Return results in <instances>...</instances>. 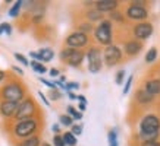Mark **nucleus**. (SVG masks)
Masks as SVG:
<instances>
[{"instance_id":"c85d7f7f","label":"nucleus","mask_w":160,"mask_h":146,"mask_svg":"<svg viewBox=\"0 0 160 146\" xmlns=\"http://www.w3.org/2000/svg\"><path fill=\"white\" fill-rule=\"evenodd\" d=\"M53 145L54 146H66L65 142H63V137L59 136V135H56V136L53 137Z\"/></svg>"},{"instance_id":"ddd939ff","label":"nucleus","mask_w":160,"mask_h":146,"mask_svg":"<svg viewBox=\"0 0 160 146\" xmlns=\"http://www.w3.org/2000/svg\"><path fill=\"white\" fill-rule=\"evenodd\" d=\"M82 60H84V53L79 51V50H75V51L69 56V58L66 60V63H68L69 66H72V67H77V66H79V64L82 63Z\"/></svg>"},{"instance_id":"4468645a","label":"nucleus","mask_w":160,"mask_h":146,"mask_svg":"<svg viewBox=\"0 0 160 146\" xmlns=\"http://www.w3.org/2000/svg\"><path fill=\"white\" fill-rule=\"evenodd\" d=\"M144 91H147V92L150 94V95H159L160 94V80L159 79H156V80H150V82L146 83V89Z\"/></svg>"},{"instance_id":"de8ad7c7","label":"nucleus","mask_w":160,"mask_h":146,"mask_svg":"<svg viewBox=\"0 0 160 146\" xmlns=\"http://www.w3.org/2000/svg\"><path fill=\"white\" fill-rule=\"evenodd\" d=\"M77 98L79 99V102H85V104H87V99H85V97H82V95H77Z\"/></svg>"},{"instance_id":"2f4dec72","label":"nucleus","mask_w":160,"mask_h":146,"mask_svg":"<svg viewBox=\"0 0 160 146\" xmlns=\"http://www.w3.org/2000/svg\"><path fill=\"white\" fill-rule=\"evenodd\" d=\"M60 97H62V94L59 92L58 89H52V92H50V99H54V101H56V99H59Z\"/></svg>"},{"instance_id":"dca6fc26","label":"nucleus","mask_w":160,"mask_h":146,"mask_svg":"<svg viewBox=\"0 0 160 146\" xmlns=\"http://www.w3.org/2000/svg\"><path fill=\"white\" fill-rule=\"evenodd\" d=\"M38 56L41 58V62H50L54 57V51L52 48H41L38 51Z\"/></svg>"},{"instance_id":"8fccbe9b","label":"nucleus","mask_w":160,"mask_h":146,"mask_svg":"<svg viewBox=\"0 0 160 146\" xmlns=\"http://www.w3.org/2000/svg\"><path fill=\"white\" fill-rule=\"evenodd\" d=\"M5 76H6V73L3 72V70H0V82H2V80L5 79Z\"/></svg>"},{"instance_id":"6e6552de","label":"nucleus","mask_w":160,"mask_h":146,"mask_svg":"<svg viewBox=\"0 0 160 146\" xmlns=\"http://www.w3.org/2000/svg\"><path fill=\"white\" fill-rule=\"evenodd\" d=\"M87 43H88L87 34H82V32H79V31L71 34L68 38H66V44H68V47L75 48V50H77L78 47H84Z\"/></svg>"},{"instance_id":"58836bf2","label":"nucleus","mask_w":160,"mask_h":146,"mask_svg":"<svg viewBox=\"0 0 160 146\" xmlns=\"http://www.w3.org/2000/svg\"><path fill=\"white\" fill-rule=\"evenodd\" d=\"M29 56H31L32 58H35V62H37V60H38V62H41V58H40L38 53H35V51H31V53H29Z\"/></svg>"},{"instance_id":"cd10ccee","label":"nucleus","mask_w":160,"mask_h":146,"mask_svg":"<svg viewBox=\"0 0 160 146\" xmlns=\"http://www.w3.org/2000/svg\"><path fill=\"white\" fill-rule=\"evenodd\" d=\"M15 58H16L21 64H24V66H28V64H29V62L27 60V57H25V56H22V54H19V53H15Z\"/></svg>"},{"instance_id":"f704fd0d","label":"nucleus","mask_w":160,"mask_h":146,"mask_svg":"<svg viewBox=\"0 0 160 146\" xmlns=\"http://www.w3.org/2000/svg\"><path fill=\"white\" fill-rule=\"evenodd\" d=\"M131 83H132V76H129V78H128V80H126V83H125V88H123V94H128V92H129Z\"/></svg>"},{"instance_id":"37998d69","label":"nucleus","mask_w":160,"mask_h":146,"mask_svg":"<svg viewBox=\"0 0 160 146\" xmlns=\"http://www.w3.org/2000/svg\"><path fill=\"white\" fill-rule=\"evenodd\" d=\"M12 69H13V70H15V72H16V73H18V75H21V76L24 75V72H22V69H19V67H18V66H13V67H12Z\"/></svg>"},{"instance_id":"473e14b6","label":"nucleus","mask_w":160,"mask_h":146,"mask_svg":"<svg viewBox=\"0 0 160 146\" xmlns=\"http://www.w3.org/2000/svg\"><path fill=\"white\" fill-rule=\"evenodd\" d=\"M79 88V83H77V82H69V83H66L65 85V89L66 91H71V89H78Z\"/></svg>"},{"instance_id":"49530a36","label":"nucleus","mask_w":160,"mask_h":146,"mask_svg":"<svg viewBox=\"0 0 160 146\" xmlns=\"http://www.w3.org/2000/svg\"><path fill=\"white\" fill-rule=\"evenodd\" d=\"M6 26H8V24H2V25H0V35L6 31Z\"/></svg>"},{"instance_id":"a211bd4d","label":"nucleus","mask_w":160,"mask_h":146,"mask_svg":"<svg viewBox=\"0 0 160 146\" xmlns=\"http://www.w3.org/2000/svg\"><path fill=\"white\" fill-rule=\"evenodd\" d=\"M137 98H138V101L142 102V104H147V102H150L153 99V95L147 92V91H140V92L137 94Z\"/></svg>"},{"instance_id":"4c0bfd02","label":"nucleus","mask_w":160,"mask_h":146,"mask_svg":"<svg viewBox=\"0 0 160 146\" xmlns=\"http://www.w3.org/2000/svg\"><path fill=\"white\" fill-rule=\"evenodd\" d=\"M38 95H40V98L43 99V102H44V104H46V105H49V99L46 98V95H44V94L41 92V91H40V92H38Z\"/></svg>"},{"instance_id":"ea45409f","label":"nucleus","mask_w":160,"mask_h":146,"mask_svg":"<svg viewBox=\"0 0 160 146\" xmlns=\"http://www.w3.org/2000/svg\"><path fill=\"white\" fill-rule=\"evenodd\" d=\"M112 18H115V19H118V21H122V16L119 15V12H112Z\"/></svg>"},{"instance_id":"20e7f679","label":"nucleus","mask_w":160,"mask_h":146,"mask_svg":"<svg viewBox=\"0 0 160 146\" xmlns=\"http://www.w3.org/2000/svg\"><path fill=\"white\" fill-rule=\"evenodd\" d=\"M96 39L104 45H109L112 43V24L109 21H102L96 28Z\"/></svg>"},{"instance_id":"f8f14e48","label":"nucleus","mask_w":160,"mask_h":146,"mask_svg":"<svg viewBox=\"0 0 160 146\" xmlns=\"http://www.w3.org/2000/svg\"><path fill=\"white\" fill-rule=\"evenodd\" d=\"M98 12H113L118 7V2L115 0H100L96 3Z\"/></svg>"},{"instance_id":"39448f33","label":"nucleus","mask_w":160,"mask_h":146,"mask_svg":"<svg viewBox=\"0 0 160 146\" xmlns=\"http://www.w3.org/2000/svg\"><path fill=\"white\" fill-rule=\"evenodd\" d=\"M35 111V107H34V102L31 99H25L24 102H21L18 105V110L15 112V118L21 121V120H25V118H31L32 114Z\"/></svg>"},{"instance_id":"393cba45","label":"nucleus","mask_w":160,"mask_h":146,"mask_svg":"<svg viewBox=\"0 0 160 146\" xmlns=\"http://www.w3.org/2000/svg\"><path fill=\"white\" fill-rule=\"evenodd\" d=\"M87 16L91 21H100L103 18V13L102 12H98V10H90V12L87 13Z\"/></svg>"},{"instance_id":"1a4fd4ad","label":"nucleus","mask_w":160,"mask_h":146,"mask_svg":"<svg viewBox=\"0 0 160 146\" xmlns=\"http://www.w3.org/2000/svg\"><path fill=\"white\" fill-rule=\"evenodd\" d=\"M126 15H128V18H131V19H146L148 13H147V9L146 7H142V6H138V5H131L126 10Z\"/></svg>"},{"instance_id":"72a5a7b5","label":"nucleus","mask_w":160,"mask_h":146,"mask_svg":"<svg viewBox=\"0 0 160 146\" xmlns=\"http://www.w3.org/2000/svg\"><path fill=\"white\" fill-rule=\"evenodd\" d=\"M123 78H125V72H123V70H119V72H118V75H116V83H119V85H121L122 80H123Z\"/></svg>"},{"instance_id":"79ce46f5","label":"nucleus","mask_w":160,"mask_h":146,"mask_svg":"<svg viewBox=\"0 0 160 146\" xmlns=\"http://www.w3.org/2000/svg\"><path fill=\"white\" fill-rule=\"evenodd\" d=\"M78 107H79V112H81V111H85L87 104H85V102H79V105H78Z\"/></svg>"},{"instance_id":"9d476101","label":"nucleus","mask_w":160,"mask_h":146,"mask_svg":"<svg viewBox=\"0 0 160 146\" xmlns=\"http://www.w3.org/2000/svg\"><path fill=\"white\" fill-rule=\"evenodd\" d=\"M134 34H135L137 38L140 39H146L148 38L151 34H153V25L150 22H142V24H138L134 29Z\"/></svg>"},{"instance_id":"e433bc0d","label":"nucleus","mask_w":160,"mask_h":146,"mask_svg":"<svg viewBox=\"0 0 160 146\" xmlns=\"http://www.w3.org/2000/svg\"><path fill=\"white\" fill-rule=\"evenodd\" d=\"M141 146H160V143L156 140H148V142H142Z\"/></svg>"},{"instance_id":"f257e3e1","label":"nucleus","mask_w":160,"mask_h":146,"mask_svg":"<svg viewBox=\"0 0 160 146\" xmlns=\"http://www.w3.org/2000/svg\"><path fill=\"white\" fill-rule=\"evenodd\" d=\"M140 136L144 142L156 140L160 133V120L156 116H147L140 124Z\"/></svg>"},{"instance_id":"423d86ee","label":"nucleus","mask_w":160,"mask_h":146,"mask_svg":"<svg viewBox=\"0 0 160 146\" xmlns=\"http://www.w3.org/2000/svg\"><path fill=\"white\" fill-rule=\"evenodd\" d=\"M88 57V70L91 73H98L103 66L102 62V53L98 48H91L87 54Z\"/></svg>"},{"instance_id":"0eeeda50","label":"nucleus","mask_w":160,"mask_h":146,"mask_svg":"<svg viewBox=\"0 0 160 146\" xmlns=\"http://www.w3.org/2000/svg\"><path fill=\"white\" fill-rule=\"evenodd\" d=\"M121 57L122 53L116 45H107V48L104 50V60L107 66H115L116 63H119Z\"/></svg>"},{"instance_id":"c9c22d12","label":"nucleus","mask_w":160,"mask_h":146,"mask_svg":"<svg viewBox=\"0 0 160 146\" xmlns=\"http://www.w3.org/2000/svg\"><path fill=\"white\" fill-rule=\"evenodd\" d=\"M41 83H44L46 86H49L50 89H56V85H54V82H50V80H47V79H41Z\"/></svg>"},{"instance_id":"bb28decb","label":"nucleus","mask_w":160,"mask_h":146,"mask_svg":"<svg viewBox=\"0 0 160 146\" xmlns=\"http://www.w3.org/2000/svg\"><path fill=\"white\" fill-rule=\"evenodd\" d=\"M109 146H118L116 130H110V131H109Z\"/></svg>"},{"instance_id":"412c9836","label":"nucleus","mask_w":160,"mask_h":146,"mask_svg":"<svg viewBox=\"0 0 160 146\" xmlns=\"http://www.w3.org/2000/svg\"><path fill=\"white\" fill-rule=\"evenodd\" d=\"M156 57H157V50L153 47V48H150L148 51H147V54H146V62L147 63H153L156 60Z\"/></svg>"},{"instance_id":"7ed1b4c3","label":"nucleus","mask_w":160,"mask_h":146,"mask_svg":"<svg viewBox=\"0 0 160 146\" xmlns=\"http://www.w3.org/2000/svg\"><path fill=\"white\" fill-rule=\"evenodd\" d=\"M35 130H37V121H35L32 117L18 121V124L13 129L15 135L18 137H29Z\"/></svg>"},{"instance_id":"c03bdc74","label":"nucleus","mask_w":160,"mask_h":146,"mask_svg":"<svg viewBox=\"0 0 160 146\" xmlns=\"http://www.w3.org/2000/svg\"><path fill=\"white\" fill-rule=\"evenodd\" d=\"M52 130H53L54 133L58 135L59 131H60V127H59V124H53V127H52Z\"/></svg>"},{"instance_id":"b1692460","label":"nucleus","mask_w":160,"mask_h":146,"mask_svg":"<svg viewBox=\"0 0 160 146\" xmlns=\"http://www.w3.org/2000/svg\"><path fill=\"white\" fill-rule=\"evenodd\" d=\"M68 116H71L72 118H75V120H81V118H82V112L77 111L72 105H69L68 107Z\"/></svg>"},{"instance_id":"4be33fe9","label":"nucleus","mask_w":160,"mask_h":146,"mask_svg":"<svg viewBox=\"0 0 160 146\" xmlns=\"http://www.w3.org/2000/svg\"><path fill=\"white\" fill-rule=\"evenodd\" d=\"M31 67L34 69L37 73H40V75H43V73L47 72V69H46V66H43L41 63H38V62H31Z\"/></svg>"},{"instance_id":"a878e982","label":"nucleus","mask_w":160,"mask_h":146,"mask_svg":"<svg viewBox=\"0 0 160 146\" xmlns=\"http://www.w3.org/2000/svg\"><path fill=\"white\" fill-rule=\"evenodd\" d=\"M75 51V48H71V47H68V48H65L60 51V60H63V62H66L69 58V56Z\"/></svg>"},{"instance_id":"5701e85b","label":"nucleus","mask_w":160,"mask_h":146,"mask_svg":"<svg viewBox=\"0 0 160 146\" xmlns=\"http://www.w3.org/2000/svg\"><path fill=\"white\" fill-rule=\"evenodd\" d=\"M21 6H22V0H18L16 3H15L13 6H12V9L9 10V15L12 16V18H16L18 16V13H19V9Z\"/></svg>"},{"instance_id":"7c9ffc66","label":"nucleus","mask_w":160,"mask_h":146,"mask_svg":"<svg viewBox=\"0 0 160 146\" xmlns=\"http://www.w3.org/2000/svg\"><path fill=\"white\" fill-rule=\"evenodd\" d=\"M79 32H82V34H87V32H90L92 29V26H91V24H82L81 26H79Z\"/></svg>"},{"instance_id":"3c124183","label":"nucleus","mask_w":160,"mask_h":146,"mask_svg":"<svg viewBox=\"0 0 160 146\" xmlns=\"http://www.w3.org/2000/svg\"><path fill=\"white\" fill-rule=\"evenodd\" d=\"M43 146H50V145H49V143H43Z\"/></svg>"},{"instance_id":"c756f323","label":"nucleus","mask_w":160,"mask_h":146,"mask_svg":"<svg viewBox=\"0 0 160 146\" xmlns=\"http://www.w3.org/2000/svg\"><path fill=\"white\" fill-rule=\"evenodd\" d=\"M72 133L73 136H78V135H81L82 133V126H79V124H72Z\"/></svg>"},{"instance_id":"f03ea898","label":"nucleus","mask_w":160,"mask_h":146,"mask_svg":"<svg viewBox=\"0 0 160 146\" xmlns=\"http://www.w3.org/2000/svg\"><path fill=\"white\" fill-rule=\"evenodd\" d=\"M0 95L3 98V101H10V102H18L24 98V88L21 86L18 82H10L8 85L0 89Z\"/></svg>"},{"instance_id":"a19ab883","label":"nucleus","mask_w":160,"mask_h":146,"mask_svg":"<svg viewBox=\"0 0 160 146\" xmlns=\"http://www.w3.org/2000/svg\"><path fill=\"white\" fill-rule=\"evenodd\" d=\"M50 76H59V70H58V69H50Z\"/></svg>"},{"instance_id":"2eb2a0df","label":"nucleus","mask_w":160,"mask_h":146,"mask_svg":"<svg viewBox=\"0 0 160 146\" xmlns=\"http://www.w3.org/2000/svg\"><path fill=\"white\" fill-rule=\"evenodd\" d=\"M125 51L129 56H135V54H138L141 51V44L137 43V41H129L125 45Z\"/></svg>"},{"instance_id":"9b49d317","label":"nucleus","mask_w":160,"mask_h":146,"mask_svg":"<svg viewBox=\"0 0 160 146\" xmlns=\"http://www.w3.org/2000/svg\"><path fill=\"white\" fill-rule=\"evenodd\" d=\"M18 102H10V101H3L0 104V114L3 117H12L15 116V112L18 110Z\"/></svg>"},{"instance_id":"a18cd8bd","label":"nucleus","mask_w":160,"mask_h":146,"mask_svg":"<svg viewBox=\"0 0 160 146\" xmlns=\"http://www.w3.org/2000/svg\"><path fill=\"white\" fill-rule=\"evenodd\" d=\"M5 34H6V35H10V34H12V26H10L9 24H8V26H6V31H5Z\"/></svg>"},{"instance_id":"09e8293b","label":"nucleus","mask_w":160,"mask_h":146,"mask_svg":"<svg viewBox=\"0 0 160 146\" xmlns=\"http://www.w3.org/2000/svg\"><path fill=\"white\" fill-rule=\"evenodd\" d=\"M68 95H69V99H72V101H73V99H77V95H75L73 92H69Z\"/></svg>"},{"instance_id":"f3484780","label":"nucleus","mask_w":160,"mask_h":146,"mask_svg":"<svg viewBox=\"0 0 160 146\" xmlns=\"http://www.w3.org/2000/svg\"><path fill=\"white\" fill-rule=\"evenodd\" d=\"M62 137H63L65 145H68V146H75V145H77V137L73 136L71 131H66V133H65Z\"/></svg>"},{"instance_id":"aec40b11","label":"nucleus","mask_w":160,"mask_h":146,"mask_svg":"<svg viewBox=\"0 0 160 146\" xmlns=\"http://www.w3.org/2000/svg\"><path fill=\"white\" fill-rule=\"evenodd\" d=\"M59 121H60V124H63V126H72L73 124V118L71 116H68V114H62V116L59 117Z\"/></svg>"},{"instance_id":"6ab92c4d","label":"nucleus","mask_w":160,"mask_h":146,"mask_svg":"<svg viewBox=\"0 0 160 146\" xmlns=\"http://www.w3.org/2000/svg\"><path fill=\"white\" fill-rule=\"evenodd\" d=\"M18 146H40V139L37 136L28 137V139H25L24 142H21Z\"/></svg>"}]
</instances>
